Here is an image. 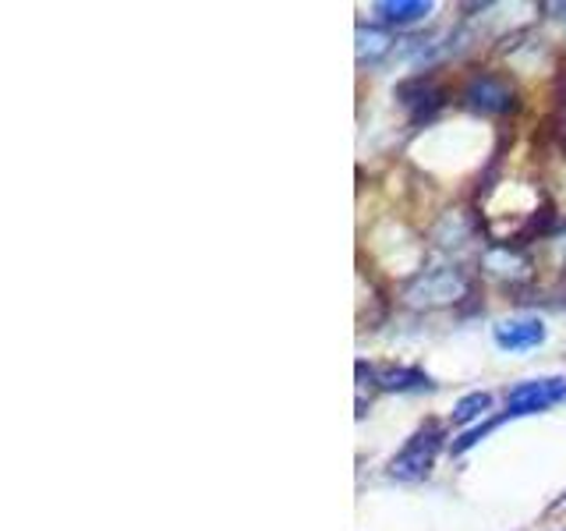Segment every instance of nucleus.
<instances>
[{
    "mask_svg": "<svg viewBox=\"0 0 566 531\" xmlns=\"http://www.w3.org/2000/svg\"><path fill=\"white\" fill-rule=\"evenodd\" d=\"M464 298H471V280L460 273V270H450V266H442V270H424L418 273L411 283L403 288V301L411 309H453L460 305Z\"/></svg>",
    "mask_w": 566,
    "mask_h": 531,
    "instance_id": "obj_1",
    "label": "nucleus"
},
{
    "mask_svg": "<svg viewBox=\"0 0 566 531\" xmlns=\"http://www.w3.org/2000/svg\"><path fill=\"white\" fill-rule=\"evenodd\" d=\"M460 100H464V106H471V111L478 114H510L513 106H517V93H513V85L500 75H489V71H478V75H471L464 82V88H460Z\"/></svg>",
    "mask_w": 566,
    "mask_h": 531,
    "instance_id": "obj_2",
    "label": "nucleus"
},
{
    "mask_svg": "<svg viewBox=\"0 0 566 531\" xmlns=\"http://www.w3.org/2000/svg\"><path fill=\"white\" fill-rule=\"evenodd\" d=\"M566 400V379L548 376V379H524L506 394V415L503 418H524L538 415L545 407Z\"/></svg>",
    "mask_w": 566,
    "mask_h": 531,
    "instance_id": "obj_3",
    "label": "nucleus"
},
{
    "mask_svg": "<svg viewBox=\"0 0 566 531\" xmlns=\"http://www.w3.org/2000/svg\"><path fill=\"white\" fill-rule=\"evenodd\" d=\"M439 439H442L439 429H421L418 436H411V439H407V447L394 457V465H389V475L403 478V482L424 478V475H429V468L436 465Z\"/></svg>",
    "mask_w": 566,
    "mask_h": 531,
    "instance_id": "obj_4",
    "label": "nucleus"
},
{
    "mask_svg": "<svg viewBox=\"0 0 566 531\" xmlns=\"http://www.w3.org/2000/svg\"><path fill=\"white\" fill-rule=\"evenodd\" d=\"M397 100L411 111L415 117H429V114H436L442 103H447V93L436 85V82H429V79H411V82H403L400 88H397Z\"/></svg>",
    "mask_w": 566,
    "mask_h": 531,
    "instance_id": "obj_5",
    "label": "nucleus"
},
{
    "mask_svg": "<svg viewBox=\"0 0 566 531\" xmlns=\"http://www.w3.org/2000/svg\"><path fill=\"white\" fill-rule=\"evenodd\" d=\"M545 341V326L538 319H506L495 326V344L506 351H531Z\"/></svg>",
    "mask_w": 566,
    "mask_h": 531,
    "instance_id": "obj_6",
    "label": "nucleus"
},
{
    "mask_svg": "<svg viewBox=\"0 0 566 531\" xmlns=\"http://www.w3.org/2000/svg\"><path fill=\"white\" fill-rule=\"evenodd\" d=\"M376 383L382 389H397V394H411V389H432V379L421 368H379Z\"/></svg>",
    "mask_w": 566,
    "mask_h": 531,
    "instance_id": "obj_7",
    "label": "nucleus"
},
{
    "mask_svg": "<svg viewBox=\"0 0 566 531\" xmlns=\"http://www.w3.org/2000/svg\"><path fill=\"white\" fill-rule=\"evenodd\" d=\"M429 11L432 4H421V0H382V4H376V14L386 25H411Z\"/></svg>",
    "mask_w": 566,
    "mask_h": 531,
    "instance_id": "obj_8",
    "label": "nucleus"
},
{
    "mask_svg": "<svg viewBox=\"0 0 566 531\" xmlns=\"http://www.w3.org/2000/svg\"><path fill=\"white\" fill-rule=\"evenodd\" d=\"M492 407V397L489 394H468V397H460L457 407H453V421L457 425H471L474 418H482L485 412Z\"/></svg>",
    "mask_w": 566,
    "mask_h": 531,
    "instance_id": "obj_9",
    "label": "nucleus"
},
{
    "mask_svg": "<svg viewBox=\"0 0 566 531\" xmlns=\"http://www.w3.org/2000/svg\"><path fill=\"white\" fill-rule=\"evenodd\" d=\"M389 50V35L386 32H379V29H358V53H361V61L368 58V61H376V58H382V53Z\"/></svg>",
    "mask_w": 566,
    "mask_h": 531,
    "instance_id": "obj_10",
    "label": "nucleus"
}]
</instances>
